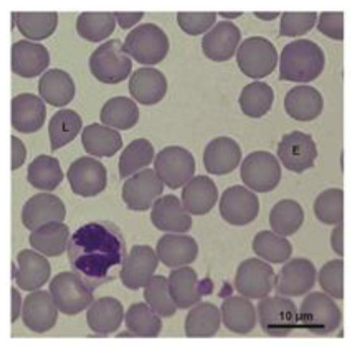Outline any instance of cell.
<instances>
[{"label":"cell","instance_id":"1","mask_svg":"<svg viewBox=\"0 0 351 348\" xmlns=\"http://www.w3.org/2000/svg\"><path fill=\"white\" fill-rule=\"evenodd\" d=\"M326 64L322 48L308 39L289 42L283 47L279 59L281 81L306 84L318 79Z\"/></svg>","mask_w":351,"mask_h":348},{"label":"cell","instance_id":"2","mask_svg":"<svg viewBox=\"0 0 351 348\" xmlns=\"http://www.w3.org/2000/svg\"><path fill=\"white\" fill-rule=\"evenodd\" d=\"M300 326L312 334L326 336L338 330L342 312L335 299L323 292L310 293L299 309Z\"/></svg>","mask_w":351,"mask_h":348},{"label":"cell","instance_id":"3","mask_svg":"<svg viewBox=\"0 0 351 348\" xmlns=\"http://www.w3.org/2000/svg\"><path fill=\"white\" fill-rule=\"evenodd\" d=\"M258 323L270 337H287L300 325L299 309L293 299L282 295H269L258 301Z\"/></svg>","mask_w":351,"mask_h":348},{"label":"cell","instance_id":"4","mask_svg":"<svg viewBox=\"0 0 351 348\" xmlns=\"http://www.w3.org/2000/svg\"><path fill=\"white\" fill-rule=\"evenodd\" d=\"M123 46L124 51L141 64L156 65L166 58L170 41L162 27L145 23L126 36Z\"/></svg>","mask_w":351,"mask_h":348},{"label":"cell","instance_id":"5","mask_svg":"<svg viewBox=\"0 0 351 348\" xmlns=\"http://www.w3.org/2000/svg\"><path fill=\"white\" fill-rule=\"evenodd\" d=\"M90 73L99 82L116 84L125 81L132 71V61L124 51L119 39H112L99 46L88 59Z\"/></svg>","mask_w":351,"mask_h":348},{"label":"cell","instance_id":"6","mask_svg":"<svg viewBox=\"0 0 351 348\" xmlns=\"http://www.w3.org/2000/svg\"><path fill=\"white\" fill-rule=\"evenodd\" d=\"M239 69L249 79H262L276 71L278 52L276 46L266 38L253 36L247 38L237 51Z\"/></svg>","mask_w":351,"mask_h":348},{"label":"cell","instance_id":"7","mask_svg":"<svg viewBox=\"0 0 351 348\" xmlns=\"http://www.w3.org/2000/svg\"><path fill=\"white\" fill-rule=\"evenodd\" d=\"M49 293L59 312L75 316L88 309L94 303V295L84 280L71 271L57 274L51 280Z\"/></svg>","mask_w":351,"mask_h":348},{"label":"cell","instance_id":"8","mask_svg":"<svg viewBox=\"0 0 351 348\" xmlns=\"http://www.w3.org/2000/svg\"><path fill=\"white\" fill-rule=\"evenodd\" d=\"M241 179L245 186L256 193L274 191L281 181L280 162L269 151L249 153L241 164Z\"/></svg>","mask_w":351,"mask_h":348},{"label":"cell","instance_id":"9","mask_svg":"<svg viewBox=\"0 0 351 348\" xmlns=\"http://www.w3.org/2000/svg\"><path fill=\"white\" fill-rule=\"evenodd\" d=\"M154 166L162 183L173 190L185 186L196 171L195 159L191 151L179 145H170L158 151Z\"/></svg>","mask_w":351,"mask_h":348},{"label":"cell","instance_id":"10","mask_svg":"<svg viewBox=\"0 0 351 348\" xmlns=\"http://www.w3.org/2000/svg\"><path fill=\"white\" fill-rule=\"evenodd\" d=\"M276 274L269 263L260 258H248L240 263L234 275V288L249 299H265L276 288Z\"/></svg>","mask_w":351,"mask_h":348},{"label":"cell","instance_id":"11","mask_svg":"<svg viewBox=\"0 0 351 348\" xmlns=\"http://www.w3.org/2000/svg\"><path fill=\"white\" fill-rule=\"evenodd\" d=\"M277 157L287 170L302 174L314 166L318 149L312 135L295 130L283 135L277 145Z\"/></svg>","mask_w":351,"mask_h":348},{"label":"cell","instance_id":"12","mask_svg":"<svg viewBox=\"0 0 351 348\" xmlns=\"http://www.w3.org/2000/svg\"><path fill=\"white\" fill-rule=\"evenodd\" d=\"M260 201L255 192L246 186L226 188L219 199V214L223 221L234 227L250 225L258 217Z\"/></svg>","mask_w":351,"mask_h":348},{"label":"cell","instance_id":"13","mask_svg":"<svg viewBox=\"0 0 351 348\" xmlns=\"http://www.w3.org/2000/svg\"><path fill=\"white\" fill-rule=\"evenodd\" d=\"M316 266L302 257L289 259L276 274V290L282 297H300L310 294L317 282Z\"/></svg>","mask_w":351,"mask_h":348},{"label":"cell","instance_id":"14","mask_svg":"<svg viewBox=\"0 0 351 348\" xmlns=\"http://www.w3.org/2000/svg\"><path fill=\"white\" fill-rule=\"evenodd\" d=\"M165 184L152 169H145L127 179L122 187V199L129 210L147 212L164 192Z\"/></svg>","mask_w":351,"mask_h":348},{"label":"cell","instance_id":"15","mask_svg":"<svg viewBox=\"0 0 351 348\" xmlns=\"http://www.w3.org/2000/svg\"><path fill=\"white\" fill-rule=\"evenodd\" d=\"M67 179L71 190L76 195L94 197L107 187V169L94 158L82 157L75 160L69 166Z\"/></svg>","mask_w":351,"mask_h":348},{"label":"cell","instance_id":"16","mask_svg":"<svg viewBox=\"0 0 351 348\" xmlns=\"http://www.w3.org/2000/svg\"><path fill=\"white\" fill-rule=\"evenodd\" d=\"M158 263V255L151 246L135 245L124 260L120 279L129 290H141L154 277Z\"/></svg>","mask_w":351,"mask_h":348},{"label":"cell","instance_id":"17","mask_svg":"<svg viewBox=\"0 0 351 348\" xmlns=\"http://www.w3.org/2000/svg\"><path fill=\"white\" fill-rule=\"evenodd\" d=\"M59 310L49 292L36 290L27 295L23 305L22 319L32 332L43 334L56 325Z\"/></svg>","mask_w":351,"mask_h":348},{"label":"cell","instance_id":"18","mask_svg":"<svg viewBox=\"0 0 351 348\" xmlns=\"http://www.w3.org/2000/svg\"><path fill=\"white\" fill-rule=\"evenodd\" d=\"M151 219L156 229L168 234L187 233L193 225L191 214L173 194L162 196L154 202Z\"/></svg>","mask_w":351,"mask_h":348},{"label":"cell","instance_id":"19","mask_svg":"<svg viewBox=\"0 0 351 348\" xmlns=\"http://www.w3.org/2000/svg\"><path fill=\"white\" fill-rule=\"evenodd\" d=\"M66 216L64 202L51 193H38L32 196L24 204L22 210V221L29 231L54 221H63Z\"/></svg>","mask_w":351,"mask_h":348},{"label":"cell","instance_id":"20","mask_svg":"<svg viewBox=\"0 0 351 348\" xmlns=\"http://www.w3.org/2000/svg\"><path fill=\"white\" fill-rule=\"evenodd\" d=\"M242 39L241 29L228 21L217 23L205 34L201 42L203 53L215 62L230 60L238 51Z\"/></svg>","mask_w":351,"mask_h":348},{"label":"cell","instance_id":"21","mask_svg":"<svg viewBox=\"0 0 351 348\" xmlns=\"http://www.w3.org/2000/svg\"><path fill=\"white\" fill-rule=\"evenodd\" d=\"M242 149L232 137L219 136L205 147L203 164L207 173L223 176L234 172L242 162Z\"/></svg>","mask_w":351,"mask_h":348},{"label":"cell","instance_id":"22","mask_svg":"<svg viewBox=\"0 0 351 348\" xmlns=\"http://www.w3.org/2000/svg\"><path fill=\"white\" fill-rule=\"evenodd\" d=\"M18 270L14 272L16 286L25 292H36L43 288L51 276V264L44 255L25 249L16 256Z\"/></svg>","mask_w":351,"mask_h":348},{"label":"cell","instance_id":"23","mask_svg":"<svg viewBox=\"0 0 351 348\" xmlns=\"http://www.w3.org/2000/svg\"><path fill=\"white\" fill-rule=\"evenodd\" d=\"M156 252L165 266L177 269L193 263L199 254V247L191 236L166 234L158 240Z\"/></svg>","mask_w":351,"mask_h":348},{"label":"cell","instance_id":"24","mask_svg":"<svg viewBox=\"0 0 351 348\" xmlns=\"http://www.w3.org/2000/svg\"><path fill=\"white\" fill-rule=\"evenodd\" d=\"M129 92L137 102L145 106L158 104L168 92L166 75L152 67H141L131 75Z\"/></svg>","mask_w":351,"mask_h":348},{"label":"cell","instance_id":"25","mask_svg":"<svg viewBox=\"0 0 351 348\" xmlns=\"http://www.w3.org/2000/svg\"><path fill=\"white\" fill-rule=\"evenodd\" d=\"M50 64V54L42 44L21 40L12 48V73L25 79L41 75Z\"/></svg>","mask_w":351,"mask_h":348},{"label":"cell","instance_id":"26","mask_svg":"<svg viewBox=\"0 0 351 348\" xmlns=\"http://www.w3.org/2000/svg\"><path fill=\"white\" fill-rule=\"evenodd\" d=\"M47 117L45 103L29 92L18 95L12 101V124L16 132L34 134L43 127Z\"/></svg>","mask_w":351,"mask_h":348},{"label":"cell","instance_id":"27","mask_svg":"<svg viewBox=\"0 0 351 348\" xmlns=\"http://www.w3.org/2000/svg\"><path fill=\"white\" fill-rule=\"evenodd\" d=\"M324 109L322 94L314 86H295L285 95V110L289 117L299 122L317 119Z\"/></svg>","mask_w":351,"mask_h":348},{"label":"cell","instance_id":"28","mask_svg":"<svg viewBox=\"0 0 351 348\" xmlns=\"http://www.w3.org/2000/svg\"><path fill=\"white\" fill-rule=\"evenodd\" d=\"M181 198L184 208L190 214L205 215L217 204L219 188L208 176L198 175L183 187Z\"/></svg>","mask_w":351,"mask_h":348},{"label":"cell","instance_id":"29","mask_svg":"<svg viewBox=\"0 0 351 348\" xmlns=\"http://www.w3.org/2000/svg\"><path fill=\"white\" fill-rule=\"evenodd\" d=\"M124 320L123 305L113 297L97 299L86 311V323L90 330L104 336L115 333Z\"/></svg>","mask_w":351,"mask_h":348},{"label":"cell","instance_id":"30","mask_svg":"<svg viewBox=\"0 0 351 348\" xmlns=\"http://www.w3.org/2000/svg\"><path fill=\"white\" fill-rule=\"evenodd\" d=\"M219 310L223 326L234 334H249L257 325V309L251 299L242 295L228 297Z\"/></svg>","mask_w":351,"mask_h":348},{"label":"cell","instance_id":"31","mask_svg":"<svg viewBox=\"0 0 351 348\" xmlns=\"http://www.w3.org/2000/svg\"><path fill=\"white\" fill-rule=\"evenodd\" d=\"M171 297L178 309H191L200 303L197 272L190 266L173 269L168 277Z\"/></svg>","mask_w":351,"mask_h":348},{"label":"cell","instance_id":"32","mask_svg":"<svg viewBox=\"0 0 351 348\" xmlns=\"http://www.w3.org/2000/svg\"><path fill=\"white\" fill-rule=\"evenodd\" d=\"M221 310L209 301L197 303L186 316L184 330L189 338H210L221 329Z\"/></svg>","mask_w":351,"mask_h":348},{"label":"cell","instance_id":"33","mask_svg":"<svg viewBox=\"0 0 351 348\" xmlns=\"http://www.w3.org/2000/svg\"><path fill=\"white\" fill-rule=\"evenodd\" d=\"M40 96L53 107L69 105L75 96V84L73 77L62 69L46 71L38 84Z\"/></svg>","mask_w":351,"mask_h":348},{"label":"cell","instance_id":"34","mask_svg":"<svg viewBox=\"0 0 351 348\" xmlns=\"http://www.w3.org/2000/svg\"><path fill=\"white\" fill-rule=\"evenodd\" d=\"M82 143L86 153L98 158L113 157L123 147L121 134L117 130L99 123L84 128Z\"/></svg>","mask_w":351,"mask_h":348},{"label":"cell","instance_id":"35","mask_svg":"<svg viewBox=\"0 0 351 348\" xmlns=\"http://www.w3.org/2000/svg\"><path fill=\"white\" fill-rule=\"evenodd\" d=\"M69 235V227L65 223L54 221L32 232L29 245L44 256L58 257L66 250Z\"/></svg>","mask_w":351,"mask_h":348},{"label":"cell","instance_id":"36","mask_svg":"<svg viewBox=\"0 0 351 348\" xmlns=\"http://www.w3.org/2000/svg\"><path fill=\"white\" fill-rule=\"evenodd\" d=\"M12 14V23L21 34L34 41L47 39L58 26L56 12H18Z\"/></svg>","mask_w":351,"mask_h":348},{"label":"cell","instance_id":"37","mask_svg":"<svg viewBox=\"0 0 351 348\" xmlns=\"http://www.w3.org/2000/svg\"><path fill=\"white\" fill-rule=\"evenodd\" d=\"M252 250L258 258L269 264H285L293 255V245L272 231H260L252 241Z\"/></svg>","mask_w":351,"mask_h":348},{"label":"cell","instance_id":"38","mask_svg":"<svg viewBox=\"0 0 351 348\" xmlns=\"http://www.w3.org/2000/svg\"><path fill=\"white\" fill-rule=\"evenodd\" d=\"M141 112L136 103L127 97H114L104 104L101 110V123L120 130L134 127L139 120Z\"/></svg>","mask_w":351,"mask_h":348},{"label":"cell","instance_id":"39","mask_svg":"<svg viewBox=\"0 0 351 348\" xmlns=\"http://www.w3.org/2000/svg\"><path fill=\"white\" fill-rule=\"evenodd\" d=\"M304 221V208L293 199H282L269 212L271 231L282 237H291L301 229Z\"/></svg>","mask_w":351,"mask_h":348},{"label":"cell","instance_id":"40","mask_svg":"<svg viewBox=\"0 0 351 348\" xmlns=\"http://www.w3.org/2000/svg\"><path fill=\"white\" fill-rule=\"evenodd\" d=\"M274 90L264 82H253L243 88L239 105L245 115L258 119L271 110L274 103Z\"/></svg>","mask_w":351,"mask_h":348},{"label":"cell","instance_id":"41","mask_svg":"<svg viewBox=\"0 0 351 348\" xmlns=\"http://www.w3.org/2000/svg\"><path fill=\"white\" fill-rule=\"evenodd\" d=\"M64 178L60 162L51 156H38L27 166V181L42 191H53Z\"/></svg>","mask_w":351,"mask_h":348},{"label":"cell","instance_id":"42","mask_svg":"<svg viewBox=\"0 0 351 348\" xmlns=\"http://www.w3.org/2000/svg\"><path fill=\"white\" fill-rule=\"evenodd\" d=\"M127 330L134 337L154 338L162 332L160 316L147 303H132L125 313Z\"/></svg>","mask_w":351,"mask_h":348},{"label":"cell","instance_id":"43","mask_svg":"<svg viewBox=\"0 0 351 348\" xmlns=\"http://www.w3.org/2000/svg\"><path fill=\"white\" fill-rule=\"evenodd\" d=\"M82 128V117L71 109L56 112L48 125L50 147L57 151L73 140Z\"/></svg>","mask_w":351,"mask_h":348},{"label":"cell","instance_id":"44","mask_svg":"<svg viewBox=\"0 0 351 348\" xmlns=\"http://www.w3.org/2000/svg\"><path fill=\"white\" fill-rule=\"evenodd\" d=\"M115 29L116 18L111 12H84L76 20L78 35L94 43L109 38Z\"/></svg>","mask_w":351,"mask_h":348},{"label":"cell","instance_id":"45","mask_svg":"<svg viewBox=\"0 0 351 348\" xmlns=\"http://www.w3.org/2000/svg\"><path fill=\"white\" fill-rule=\"evenodd\" d=\"M154 158V147L149 139L137 138L131 141L120 155V178H127L141 172L152 164Z\"/></svg>","mask_w":351,"mask_h":348},{"label":"cell","instance_id":"46","mask_svg":"<svg viewBox=\"0 0 351 348\" xmlns=\"http://www.w3.org/2000/svg\"><path fill=\"white\" fill-rule=\"evenodd\" d=\"M315 216L326 225L343 223L344 192L341 188H328L321 192L314 201Z\"/></svg>","mask_w":351,"mask_h":348},{"label":"cell","instance_id":"47","mask_svg":"<svg viewBox=\"0 0 351 348\" xmlns=\"http://www.w3.org/2000/svg\"><path fill=\"white\" fill-rule=\"evenodd\" d=\"M145 303L160 318H171L175 315L178 308L171 297L168 278L162 275H154L149 284L143 288Z\"/></svg>","mask_w":351,"mask_h":348},{"label":"cell","instance_id":"48","mask_svg":"<svg viewBox=\"0 0 351 348\" xmlns=\"http://www.w3.org/2000/svg\"><path fill=\"white\" fill-rule=\"evenodd\" d=\"M323 293L334 299L344 297V261L342 258L332 259L325 263L317 276Z\"/></svg>","mask_w":351,"mask_h":348},{"label":"cell","instance_id":"49","mask_svg":"<svg viewBox=\"0 0 351 348\" xmlns=\"http://www.w3.org/2000/svg\"><path fill=\"white\" fill-rule=\"evenodd\" d=\"M318 22L316 12H285L281 14L279 35L297 38L306 35Z\"/></svg>","mask_w":351,"mask_h":348},{"label":"cell","instance_id":"50","mask_svg":"<svg viewBox=\"0 0 351 348\" xmlns=\"http://www.w3.org/2000/svg\"><path fill=\"white\" fill-rule=\"evenodd\" d=\"M215 12H179L177 22L184 33L190 36H199L210 31L217 22Z\"/></svg>","mask_w":351,"mask_h":348},{"label":"cell","instance_id":"51","mask_svg":"<svg viewBox=\"0 0 351 348\" xmlns=\"http://www.w3.org/2000/svg\"><path fill=\"white\" fill-rule=\"evenodd\" d=\"M317 29L321 34L330 39L335 40V41H343L344 12H321L320 16H318Z\"/></svg>","mask_w":351,"mask_h":348},{"label":"cell","instance_id":"52","mask_svg":"<svg viewBox=\"0 0 351 348\" xmlns=\"http://www.w3.org/2000/svg\"><path fill=\"white\" fill-rule=\"evenodd\" d=\"M12 171H16L25 164L27 159V149L25 143L14 135L12 136Z\"/></svg>","mask_w":351,"mask_h":348},{"label":"cell","instance_id":"53","mask_svg":"<svg viewBox=\"0 0 351 348\" xmlns=\"http://www.w3.org/2000/svg\"><path fill=\"white\" fill-rule=\"evenodd\" d=\"M118 25L123 29H130L141 22L145 16L143 12H114Z\"/></svg>","mask_w":351,"mask_h":348},{"label":"cell","instance_id":"54","mask_svg":"<svg viewBox=\"0 0 351 348\" xmlns=\"http://www.w3.org/2000/svg\"><path fill=\"white\" fill-rule=\"evenodd\" d=\"M330 245L333 252L340 258L344 256V225L343 223L335 225L330 235Z\"/></svg>","mask_w":351,"mask_h":348},{"label":"cell","instance_id":"55","mask_svg":"<svg viewBox=\"0 0 351 348\" xmlns=\"http://www.w3.org/2000/svg\"><path fill=\"white\" fill-rule=\"evenodd\" d=\"M22 295L16 288L12 290V322L14 323L22 315L23 311Z\"/></svg>","mask_w":351,"mask_h":348},{"label":"cell","instance_id":"56","mask_svg":"<svg viewBox=\"0 0 351 348\" xmlns=\"http://www.w3.org/2000/svg\"><path fill=\"white\" fill-rule=\"evenodd\" d=\"M254 16L261 21L265 22H271V21L276 20L277 18L281 16L279 12H254Z\"/></svg>","mask_w":351,"mask_h":348},{"label":"cell","instance_id":"57","mask_svg":"<svg viewBox=\"0 0 351 348\" xmlns=\"http://www.w3.org/2000/svg\"><path fill=\"white\" fill-rule=\"evenodd\" d=\"M221 18H228V20H234V18H240L244 14L243 12H219V14Z\"/></svg>","mask_w":351,"mask_h":348},{"label":"cell","instance_id":"58","mask_svg":"<svg viewBox=\"0 0 351 348\" xmlns=\"http://www.w3.org/2000/svg\"><path fill=\"white\" fill-rule=\"evenodd\" d=\"M128 331V330H127ZM117 337H134L133 336V334L131 332H122V333H120V334H118L117 335Z\"/></svg>","mask_w":351,"mask_h":348}]
</instances>
